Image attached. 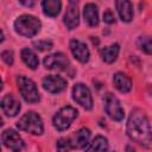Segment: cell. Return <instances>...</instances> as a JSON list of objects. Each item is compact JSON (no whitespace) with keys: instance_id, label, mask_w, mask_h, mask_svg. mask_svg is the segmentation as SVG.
Instances as JSON below:
<instances>
[{"instance_id":"cell-1","label":"cell","mask_w":152,"mask_h":152,"mask_svg":"<svg viewBox=\"0 0 152 152\" xmlns=\"http://www.w3.org/2000/svg\"><path fill=\"white\" fill-rule=\"evenodd\" d=\"M127 134L139 145L147 147L152 142V131L146 114L141 109H133L127 120Z\"/></svg>"},{"instance_id":"cell-2","label":"cell","mask_w":152,"mask_h":152,"mask_svg":"<svg viewBox=\"0 0 152 152\" xmlns=\"http://www.w3.org/2000/svg\"><path fill=\"white\" fill-rule=\"evenodd\" d=\"M42 27V23L38 18L30 15V14H23L18 17L14 21V30L17 33H19L23 37L31 38L36 36Z\"/></svg>"},{"instance_id":"cell-3","label":"cell","mask_w":152,"mask_h":152,"mask_svg":"<svg viewBox=\"0 0 152 152\" xmlns=\"http://www.w3.org/2000/svg\"><path fill=\"white\" fill-rule=\"evenodd\" d=\"M17 127L20 131L34 134V135H40L44 132V125L42 118L36 113V112H27L25 113L17 122Z\"/></svg>"},{"instance_id":"cell-4","label":"cell","mask_w":152,"mask_h":152,"mask_svg":"<svg viewBox=\"0 0 152 152\" xmlns=\"http://www.w3.org/2000/svg\"><path fill=\"white\" fill-rule=\"evenodd\" d=\"M17 84H18L19 93L21 94L23 99L26 102L36 103V102H38L40 100L37 86L31 78H28L26 76H23V75H19L17 77Z\"/></svg>"},{"instance_id":"cell-5","label":"cell","mask_w":152,"mask_h":152,"mask_svg":"<svg viewBox=\"0 0 152 152\" xmlns=\"http://www.w3.org/2000/svg\"><path fill=\"white\" fill-rule=\"evenodd\" d=\"M78 112L76 108L71 107V106H65L62 107L55 115L52 119L53 126L57 131H65L70 127L71 122L77 118Z\"/></svg>"},{"instance_id":"cell-6","label":"cell","mask_w":152,"mask_h":152,"mask_svg":"<svg viewBox=\"0 0 152 152\" xmlns=\"http://www.w3.org/2000/svg\"><path fill=\"white\" fill-rule=\"evenodd\" d=\"M104 110L108 114V116L115 121H121L125 116V112L120 104V101L116 96H114L110 93L106 94L104 96Z\"/></svg>"},{"instance_id":"cell-7","label":"cell","mask_w":152,"mask_h":152,"mask_svg":"<svg viewBox=\"0 0 152 152\" xmlns=\"http://www.w3.org/2000/svg\"><path fill=\"white\" fill-rule=\"evenodd\" d=\"M72 99L86 109L93 108V97L89 88L83 83H77L72 88Z\"/></svg>"},{"instance_id":"cell-8","label":"cell","mask_w":152,"mask_h":152,"mask_svg":"<svg viewBox=\"0 0 152 152\" xmlns=\"http://www.w3.org/2000/svg\"><path fill=\"white\" fill-rule=\"evenodd\" d=\"M44 66L50 70H66L70 65L68 57L62 52H55L44 57Z\"/></svg>"},{"instance_id":"cell-9","label":"cell","mask_w":152,"mask_h":152,"mask_svg":"<svg viewBox=\"0 0 152 152\" xmlns=\"http://www.w3.org/2000/svg\"><path fill=\"white\" fill-rule=\"evenodd\" d=\"M1 141L12 152H20L24 148V145H25L24 140L21 139L19 133H17L13 129L4 131L2 134H1Z\"/></svg>"},{"instance_id":"cell-10","label":"cell","mask_w":152,"mask_h":152,"mask_svg":"<svg viewBox=\"0 0 152 152\" xmlns=\"http://www.w3.org/2000/svg\"><path fill=\"white\" fill-rule=\"evenodd\" d=\"M66 87V81L57 75H48L43 78V88L51 93V94H57L64 90Z\"/></svg>"},{"instance_id":"cell-11","label":"cell","mask_w":152,"mask_h":152,"mask_svg":"<svg viewBox=\"0 0 152 152\" xmlns=\"http://www.w3.org/2000/svg\"><path fill=\"white\" fill-rule=\"evenodd\" d=\"M63 21H64V25L66 26V28H69V30H74L78 26V24H80V13H78L76 1H69L66 12H65L64 18H63Z\"/></svg>"},{"instance_id":"cell-12","label":"cell","mask_w":152,"mask_h":152,"mask_svg":"<svg viewBox=\"0 0 152 152\" xmlns=\"http://www.w3.org/2000/svg\"><path fill=\"white\" fill-rule=\"evenodd\" d=\"M70 50H71V53L74 55V57L78 62L87 63L89 61L90 52H89V49L87 48V45L83 42H81L78 39L70 40Z\"/></svg>"},{"instance_id":"cell-13","label":"cell","mask_w":152,"mask_h":152,"mask_svg":"<svg viewBox=\"0 0 152 152\" xmlns=\"http://www.w3.org/2000/svg\"><path fill=\"white\" fill-rule=\"evenodd\" d=\"M1 108L7 116H15L20 110V103L12 94H6L1 100Z\"/></svg>"},{"instance_id":"cell-14","label":"cell","mask_w":152,"mask_h":152,"mask_svg":"<svg viewBox=\"0 0 152 152\" xmlns=\"http://www.w3.org/2000/svg\"><path fill=\"white\" fill-rule=\"evenodd\" d=\"M90 131L88 128H81L69 138L72 148H83L89 144Z\"/></svg>"},{"instance_id":"cell-15","label":"cell","mask_w":152,"mask_h":152,"mask_svg":"<svg viewBox=\"0 0 152 152\" xmlns=\"http://www.w3.org/2000/svg\"><path fill=\"white\" fill-rule=\"evenodd\" d=\"M115 6L122 21L129 23L133 19V8L128 0H118L115 1Z\"/></svg>"},{"instance_id":"cell-16","label":"cell","mask_w":152,"mask_h":152,"mask_svg":"<svg viewBox=\"0 0 152 152\" xmlns=\"http://www.w3.org/2000/svg\"><path fill=\"white\" fill-rule=\"evenodd\" d=\"M83 17L86 23L89 26H97L99 25V12H97V6L95 4H86L83 7Z\"/></svg>"},{"instance_id":"cell-17","label":"cell","mask_w":152,"mask_h":152,"mask_svg":"<svg viewBox=\"0 0 152 152\" xmlns=\"http://www.w3.org/2000/svg\"><path fill=\"white\" fill-rule=\"evenodd\" d=\"M113 84L121 93H128L132 89V81L124 72L114 74V76H113Z\"/></svg>"},{"instance_id":"cell-18","label":"cell","mask_w":152,"mask_h":152,"mask_svg":"<svg viewBox=\"0 0 152 152\" xmlns=\"http://www.w3.org/2000/svg\"><path fill=\"white\" fill-rule=\"evenodd\" d=\"M119 51H120V46L119 44L114 43L109 46H104L100 50V55H101V58L103 62L106 63H113L116 61L118 58V55H119Z\"/></svg>"},{"instance_id":"cell-19","label":"cell","mask_w":152,"mask_h":152,"mask_svg":"<svg viewBox=\"0 0 152 152\" xmlns=\"http://www.w3.org/2000/svg\"><path fill=\"white\" fill-rule=\"evenodd\" d=\"M108 148H109L108 140L102 135H97L89 144L86 152H108Z\"/></svg>"},{"instance_id":"cell-20","label":"cell","mask_w":152,"mask_h":152,"mask_svg":"<svg viewBox=\"0 0 152 152\" xmlns=\"http://www.w3.org/2000/svg\"><path fill=\"white\" fill-rule=\"evenodd\" d=\"M62 7V2L59 0H44L42 2V8L45 15L48 17H56Z\"/></svg>"},{"instance_id":"cell-21","label":"cell","mask_w":152,"mask_h":152,"mask_svg":"<svg viewBox=\"0 0 152 152\" xmlns=\"http://www.w3.org/2000/svg\"><path fill=\"white\" fill-rule=\"evenodd\" d=\"M20 56H21L23 62H24L30 69H36V68L38 66L39 59H38V57H37V55H36V52H34L33 50H31V49H28V48H25V49L21 50Z\"/></svg>"},{"instance_id":"cell-22","label":"cell","mask_w":152,"mask_h":152,"mask_svg":"<svg viewBox=\"0 0 152 152\" xmlns=\"http://www.w3.org/2000/svg\"><path fill=\"white\" fill-rule=\"evenodd\" d=\"M137 44L140 50H142L145 53L152 55V39H150L148 37H139Z\"/></svg>"},{"instance_id":"cell-23","label":"cell","mask_w":152,"mask_h":152,"mask_svg":"<svg viewBox=\"0 0 152 152\" xmlns=\"http://www.w3.org/2000/svg\"><path fill=\"white\" fill-rule=\"evenodd\" d=\"M56 148H57V152H70V150L72 147H71V144H70V140L69 139L61 138V139L57 140Z\"/></svg>"},{"instance_id":"cell-24","label":"cell","mask_w":152,"mask_h":152,"mask_svg":"<svg viewBox=\"0 0 152 152\" xmlns=\"http://www.w3.org/2000/svg\"><path fill=\"white\" fill-rule=\"evenodd\" d=\"M33 46L39 50V51H45V50H50L52 48V42L51 40H38V42H33Z\"/></svg>"},{"instance_id":"cell-25","label":"cell","mask_w":152,"mask_h":152,"mask_svg":"<svg viewBox=\"0 0 152 152\" xmlns=\"http://www.w3.org/2000/svg\"><path fill=\"white\" fill-rule=\"evenodd\" d=\"M1 58L7 65H12L13 64V51H11V50L2 51L1 52Z\"/></svg>"},{"instance_id":"cell-26","label":"cell","mask_w":152,"mask_h":152,"mask_svg":"<svg viewBox=\"0 0 152 152\" xmlns=\"http://www.w3.org/2000/svg\"><path fill=\"white\" fill-rule=\"evenodd\" d=\"M103 21L107 24H113L115 21V17L110 11H106L103 13Z\"/></svg>"},{"instance_id":"cell-27","label":"cell","mask_w":152,"mask_h":152,"mask_svg":"<svg viewBox=\"0 0 152 152\" xmlns=\"http://www.w3.org/2000/svg\"><path fill=\"white\" fill-rule=\"evenodd\" d=\"M20 4H21V5H25V6L32 7V6L34 5V1H20Z\"/></svg>"}]
</instances>
